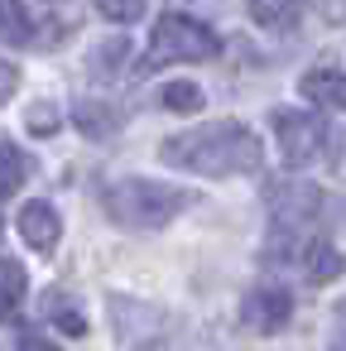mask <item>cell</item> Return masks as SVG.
<instances>
[{
	"label": "cell",
	"instance_id": "obj_1",
	"mask_svg": "<svg viewBox=\"0 0 346 351\" xmlns=\"http://www.w3.org/2000/svg\"><path fill=\"white\" fill-rule=\"evenodd\" d=\"M159 159L173 164V169L207 173V178H236V173H255L264 164V149H260L255 130H245L236 121H217V125L183 130V135L164 140Z\"/></svg>",
	"mask_w": 346,
	"mask_h": 351
},
{
	"label": "cell",
	"instance_id": "obj_2",
	"mask_svg": "<svg viewBox=\"0 0 346 351\" xmlns=\"http://www.w3.org/2000/svg\"><path fill=\"white\" fill-rule=\"evenodd\" d=\"M101 202H106L111 221H121L130 231H159L178 212H188L193 193L173 188V183H154V178H121L101 193Z\"/></svg>",
	"mask_w": 346,
	"mask_h": 351
},
{
	"label": "cell",
	"instance_id": "obj_3",
	"mask_svg": "<svg viewBox=\"0 0 346 351\" xmlns=\"http://www.w3.org/2000/svg\"><path fill=\"white\" fill-rule=\"evenodd\" d=\"M217 58V34L197 25L193 15H164L154 25V53L149 63H202Z\"/></svg>",
	"mask_w": 346,
	"mask_h": 351
},
{
	"label": "cell",
	"instance_id": "obj_4",
	"mask_svg": "<svg viewBox=\"0 0 346 351\" xmlns=\"http://www.w3.org/2000/svg\"><path fill=\"white\" fill-rule=\"evenodd\" d=\"M322 193L312 188V183H274L269 188V212H274V221H279V231H288V236H312V226L322 221Z\"/></svg>",
	"mask_w": 346,
	"mask_h": 351
},
{
	"label": "cell",
	"instance_id": "obj_5",
	"mask_svg": "<svg viewBox=\"0 0 346 351\" xmlns=\"http://www.w3.org/2000/svg\"><path fill=\"white\" fill-rule=\"evenodd\" d=\"M274 125V140H279V154L288 164H312L327 130H322V116H308V111H274L269 116Z\"/></svg>",
	"mask_w": 346,
	"mask_h": 351
},
{
	"label": "cell",
	"instance_id": "obj_6",
	"mask_svg": "<svg viewBox=\"0 0 346 351\" xmlns=\"http://www.w3.org/2000/svg\"><path fill=\"white\" fill-rule=\"evenodd\" d=\"M15 231H20V241H25L29 250L53 255L58 241H63V217H58V207H49V202H25L20 217H15Z\"/></svg>",
	"mask_w": 346,
	"mask_h": 351
},
{
	"label": "cell",
	"instance_id": "obj_7",
	"mask_svg": "<svg viewBox=\"0 0 346 351\" xmlns=\"http://www.w3.org/2000/svg\"><path fill=\"white\" fill-rule=\"evenodd\" d=\"M245 322L255 327V332H279L284 322H288V313H293V298H288V289H279V284H255L250 293H245Z\"/></svg>",
	"mask_w": 346,
	"mask_h": 351
},
{
	"label": "cell",
	"instance_id": "obj_8",
	"mask_svg": "<svg viewBox=\"0 0 346 351\" xmlns=\"http://www.w3.org/2000/svg\"><path fill=\"white\" fill-rule=\"evenodd\" d=\"M298 87H303L308 101L332 106V111H346V73H336V68H312V73H303Z\"/></svg>",
	"mask_w": 346,
	"mask_h": 351
},
{
	"label": "cell",
	"instance_id": "obj_9",
	"mask_svg": "<svg viewBox=\"0 0 346 351\" xmlns=\"http://www.w3.org/2000/svg\"><path fill=\"white\" fill-rule=\"evenodd\" d=\"M303 269H308V279L312 284H327V279H336L341 269H346V260H341V250L332 245V241H317V236H308L303 241Z\"/></svg>",
	"mask_w": 346,
	"mask_h": 351
},
{
	"label": "cell",
	"instance_id": "obj_10",
	"mask_svg": "<svg viewBox=\"0 0 346 351\" xmlns=\"http://www.w3.org/2000/svg\"><path fill=\"white\" fill-rule=\"evenodd\" d=\"M44 317H49L63 337H82V332H87V317H82L77 298L63 293V289H49V293H44Z\"/></svg>",
	"mask_w": 346,
	"mask_h": 351
},
{
	"label": "cell",
	"instance_id": "obj_11",
	"mask_svg": "<svg viewBox=\"0 0 346 351\" xmlns=\"http://www.w3.org/2000/svg\"><path fill=\"white\" fill-rule=\"evenodd\" d=\"M77 125H82V135H92V140H111L116 125H121V111L106 106V101H97V97H82V101H77Z\"/></svg>",
	"mask_w": 346,
	"mask_h": 351
},
{
	"label": "cell",
	"instance_id": "obj_12",
	"mask_svg": "<svg viewBox=\"0 0 346 351\" xmlns=\"http://www.w3.org/2000/svg\"><path fill=\"white\" fill-rule=\"evenodd\" d=\"M0 39L15 44V49L39 39V29H34V20H29V10L20 5V0H0Z\"/></svg>",
	"mask_w": 346,
	"mask_h": 351
},
{
	"label": "cell",
	"instance_id": "obj_13",
	"mask_svg": "<svg viewBox=\"0 0 346 351\" xmlns=\"http://www.w3.org/2000/svg\"><path fill=\"white\" fill-rule=\"evenodd\" d=\"M29 173H34V159H29L25 149H15V145H0V197L20 193Z\"/></svg>",
	"mask_w": 346,
	"mask_h": 351
},
{
	"label": "cell",
	"instance_id": "obj_14",
	"mask_svg": "<svg viewBox=\"0 0 346 351\" xmlns=\"http://www.w3.org/2000/svg\"><path fill=\"white\" fill-rule=\"evenodd\" d=\"M250 20L260 29H288L298 20V0H250Z\"/></svg>",
	"mask_w": 346,
	"mask_h": 351
},
{
	"label": "cell",
	"instance_id": "obj_15",
	"mask_svg": "<svg viewBox=\"0 0 346 351\" xmlns=\"http://www.w3.org/2000/svg\"><path fill=\"white\" fill-rule=\"evenodd\" d=\"M159 106L173 111V116H193V111H202V87H193V82H164L159 87Z\"/></svg>",
	"mask_w": 346,
	"mask_h": 351
},
{
	"label": "cell",
	"instance_id": "obj_16",
	"mask_svg": "<svg viewBox=\"0 0 346 351\" xmlns=\"http://www.w3.org/2000/svg\"><path fill=\"white\" fill-rule=\"evenodd\" d=\"M25 265H15V260H0V317H5L10 308H20V298H25Z\"/></svg>",
	"mask_w": 346,
	"mask_h": 351
},
{
	"label": "cell",
	"instance_id": "obj_17",
	"mask_svg": "<svg viewBox=\"0 0 346 351\" xmlns=\"http://www.w3.org/2000/svg\"><path fill=\"white\" fill-rule=\"evenodd\" d=\"M97 10L106 20H116V25H130V20L145 15V0H97Z\"/></svg>",
	"mask_w": 346,
	"mask_h": 351
},
{
	"label": "cell",
	"instance_id": "obj_18",
	"mask_svg": "<svg viewBox=\"0 0 346 351\" xmlns=\"http://www.w3.org/2000/svg\"><path fill=\"white\" fill-rule=\"evenodd\" d=\"M29 135H53L58 130V106H49V101H39V106H29Z\"/></svg>",
	"mask_w": 346,
	"mask_h": 351
},
{
	"label": "cell",
	"instance_id": "obj_19",
	"mask_svg": "<svg viewBox=\"0 0 346 351\" xmlns=\"http://www.w3.org/2000/svg\"><path fill=\"white\" fill-rule=\"evenodd\" d=\"M15 87H20V68L0 58V106H5V101L15 97Z\"/></svg>",
	"mask_w": 346,
	"mask_h": 351
},
{
	"label": "cell",
	"instance_id": "obj_20",
	"mask_svg": "<svg viewBox=\"0 0 346 351\" xmlns=\"http://www.w3.org/2000/svg\"><path fill=\"white\" fill-rule=\"evenodd\" d=\"M336 322H341V341H346V303L336 308Z\"/></svg>",
	"mask_w": 346,
	"mask_h": 351
}]
</instances>
